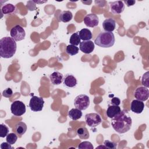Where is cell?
<instances>
[{"instance_id": "obj_11", "label": "cell", "mask_w": 149, "mask_h": 149, "mask_svg": "<svg viewBox=\"0 0 149 149\" xmlns=\"http://www.w3.org/2000/svg\"><path fill=\"white\" fill-rule=\"evenodd\" d=\"M110 9L113 14H120L123 12L125 9V5L121 1H116L109 2Z\"/></svg>"}, {"instance_id": "obj_12", "label": "cell", "mask_w": 149, "mask_h": 149, "mask_svg": "<svg viewBox=\"0 0 149 149\" xmlns=\"http://www.w3.org/2000/svg\"><path fill=\"white\" fill-rule=\"evenodd\" d=\"M80 49L84 54H90L94 49V43L90 40L83 41L80 43Z\"/></svg>"}, {"instance_id": "obj_16", "label": "cell", "mask_w": 149, "mask_h": 149, "mask_svg": "<svg viewBox=\"0 0 149 149\" xmlns=\"http://www.w3.org/2000/svg\"><path fill=\"white\" fill-rule=\"evenodd\" d=\"M63 84L68 87H74L77 84V79L72 74H67L63 77Z\"/></svg>"}, {"instance_id": "obj_26", "label": "cell", "mask_w": 149, "mask_h": 149, "mask_svg": "<svg viewBox=\"0 0 149 149\" xmlns=\"http://www.w3.org/2000/svg\"><path fill=\"white\" fill-rule=\"evenodd\" d=\"M6 141L10 144H14L17 140V136L16 133H10L6 136Z\"/></svg>"}, {"instance_id": "obj_3", "label": "cell", "mask_w": 149, "mask_h": 149, "mask_svg": "<svg viewBox=\"0 0 149 149\" xmlns=\"http://www.w3.org/2000/svg\"><path fill=\"white\" fill-rule=\"evenodd\" d=\"M115 41L114 34L112 32H100L94 40V43L102 48H109L113 45Z\"/></svg>"}, {"instance_id": "obj_4", "label": "cell", "mask_w": 149, "mask_h": 149, "mask_svg": "<svg viewBox=\"0 0 149 149\" xmlns=\"http://www.w3.org/2000/svg\"><path fill=\"white\" fill-rule=\"evenodd\" d=\"M74 105L76 108L81 111L86 109L90 105L89 97L85 94H80L77 95L74 98Z\"/></svg>"}, {"instance_id": "obj_2", "label": "cell", "mask_w": 149, "mask_h": 149, "mask_svg": "<svg viewBox=\"0 0 149 149\" xmlns=\"http://www.w3.org/2000/svg\"><path fill=\"white\" fill-rule=\"evenodd\" d=\"M17 45L12 37H4L0 40V56L3 58H12L16 53Z\"/></svg>"}, {"instance_id": "obj_6", "label": "cell", "mask_w": 149, "mask_h": 149, "mask_svg": "<svg viewBox=\"0 0 149 149\" xmlns=\"http://www.w3.org/2000/svg\"><path fill=\"white\" fill-rule=\"evenodd\" d=\"M85 121L88 126L95 127L101 123L102 119L99 114L97 113H90L85 115Z\"/></svg>"}, {"instance_id": "obj_7", "label": "cell", "mask_w": 149, "mask_h": 149, "mask_svg": "<svg viewBox=\"0 0 149 149\" xmlns=\"http://www.w3.org/2000/svg\"><path fill=\"white\" fill-rule=\"evenodd\" d=\"M10 111L15 116H22L26 112V105L22 101H15L10 105Z\"/></svg>"}, {"instance_id": "obj_31", "label": "cell", "mask_w": 149, "mask_h": 149, "mask_svg": "<svg viewBox=\"0 0 149 149\" xmlns=\"http://www.w3.org/2000/svg\"><path fill=\"white\" fill-rule=\"evenodd\" d=\"M13 95V91L10 88H7L2 92V95L6 98H9Z\"/></svg>"}, {"instance_id": "obj_29", "label": "cell", "mask_w": 149, "mask_h": 149, "mask_svg": "<svg viewBox=\"0 0 149 149\" xmlns=\"http://www.w3.org/2000/svg\"><path fill=\"white\" fill-rule=\"evenodd\" d=\"M148 74H149V72H146L141 79V83L144 86V87H146L147 88H148L149 87V77H148Z\"/></svg>"}, {"instance_id": "obj_24", "label": "cell", "mask_w": 149, "mask_h": 149, "mask_svg": "<svg viewBox=\"0 0 149 149\" xmlns=\"http://www.w3.org/2000/svg\"><path fill=\"white\" fill-rule=\"evenodd\" d=\"M80 38L79 34V32L72 34L69 39V42L71 45L77 46L80 43Z\"/></svg>"}, {"instance_id": "obj_17", "label": "cell", "mask_w": 149, "mask_h": 149, "mask_svg": "<svg viewBox=\"0 0 149 149\" xmlns=\"http://www.w3.org/2000/svg\"><path fill=\"white\" fill-rule=\"evenodd\" d=\"M121 111V109L119 106L108 105V107L107 110V116L109 118H112Z\"/></svg>"}, {"instance_id": "obj_28", "label": "cell", "mask_w": 149, "mask_h": 149, "mask_svg": "<svg viewBox=\"0 0 149 149\" xmlns=\"http://www.w3.org/2000/svg\"><path fill=\"white\" fill-rule=\"evenodd\" d=\"M78 148L80 149H93L94 147L90 142L83 141L79 144Z\"/></svg>"}, {"instance_id": "obj_15", "label": "cell", "mask_w": 149, "mask_h": 149, "mask_svg": "<svg viewBox=\"0 0 149 149\" xmlns=\"http://www.w3.org/2000/svg\"><path fill=\"white\" fill-rule=\"evenodd\" d=\"M49 79L53 84L59 85L62 83L63 76L59 72H54L49 75Z\"/></svg>"}, {"instance_id": "obj_32", "label": "cell", "mask_w": 149, "mask_h": 149, "mask_svg": "<svg viewBox=\"0 0 149 149\" xmlns=\"http://www.w3.org/2000/svg\"><path fill=\"white\" fill-rule=\"evenodd\" d=\"M110 104H111V105H112L119 106L120 105V100L118 97H113L111 100Z\"/></svg>"}, {"instance_id": "obj_1", "label": "cell", "mask_w": 149, "mask_h": 149, "mask_svg": "<svg viewBox=\"0 0 149 149\" xmlns=\"http://www.w3.org/2000/svg\"><path fill=\"white\" fill-rule=\"evenodd\" d=\"M111 119V125L113 129L119 133L128 132L132 126V118L126 109L121 111L119 113Z\"/></svg>"}, {"instance_id": "obj_13", "label": "cell", "mask_w": 149, "mask_h": 149, "mask_svg": "<svg viewBox=\"0 0 149 149\" xmlns=\"http://www.w3.org/2000/svg\"><path fill=\"white\" fill-rule=\"evenodd\" d=\"M144 108V104L143 101L134 100L132 101L130 105V109L136 113H141Z\"/></svg>"}, {"instance_id": "obj_21", "label": "cell", "mask_w": 149, "mask_h": 149, "mask_svg": "<svg viewBox=\"0 0 149 149\" xmlns=\"http://www.w3.org/2000/svg\"><path fill=\"white\" fill-rule=\"evenodd\" d=\"M69 117L72 120H76L82 116V112L77 108H72L68 112Z\"/></svg>"}, {"instance_id": "obj_22", "label": "cell", "mask_w": 149, "mask_h": 149, "mask_svg": "<svg viewBox=\"0 0 149 149\" xmlns=\"http://www.w3.org/2000/svg\"><path fill=\"white\" fill-rule=\"evenodd\" d=\"M77 134L81 139H87L89 138V132L88 129L85 127H81L77 129Z\"/></svg>"}, {"instance_id": "obj_23", "label": "cell", "mask_w": 149, "mask_h": 149, "mask_svg": "<svg viewBox=\"0 0 149 149\" xmlns=\"http://www.w3.org/2000/svg\"><path fill=\"white\" fill-rule=\"evenodd\" d=\"M15 9H16L15 6L13 5H12V3H8L3 5L2 7L1 12L3 14H5V15L11 14L15 12Z\"/></svg>"}, {"instance_id": "obj_10", "label": "cell", "mask_w": 149, "mask_h": 149, "mask_svg": "<svg viewBox=\"0 0 149 149\" xmlns=\"http://www.w3.org/2000/svg\"><path fill=\"white\" fill-rule=\"evenodd\" d=\"M84 23L87 27H94L98 26L99 23V19L95 14H87L84 18Z\"/></svg>"}, {"instance_id": "obj_14", "label": "cell", "mask_w": 149, "mask_h": 149, "mask_svg": "<svg viewBox=\"0 0 149 149\" xmlns=\"http://www.w3.org/2000/svg\"><path fill=\"white\" fill-rule=\"evenodd\" d=\"M116 27V22L112 18H108L105 19L102 23V27L105 31L112 32Z\"/></svg>"}, {"instance_id": "obj_5", "label": "cell", "mask_w": 149, "mask_h": 149, "mask_svg": "<svg viewBox=\"0 0 149 149\" xmlns=\"http://www.w3.org/2000/svg\"><path fill=\"white\" fill-rule=\"evenodd\" d=\"M44 104L43 98L37 96H33L29 102V107L30 109L34 112H38L42 111Z\"/></svg>"}, {"instance_id": "obj_34", "label": "cell", "mask_w": 149, "mask_h": 149, "mask_svg": "<svg viewBox=\"0 0 149 149\" xmlns=\"http://www.w3.org/2000/svg\"><path fill=\"white\" fill-rule=\"evenodd\" d=\"M124 2L126 3V5H127V6H128V7L134 5L136 3V1H134V0H125V1H124Z\"/></svg>"}, {"instance_id": "obj_8", "label": "cell", "mask_w": 149, "mask_h": 149, "mask_svg": "<svg viewBox=\"0 0 149 149\" xmlns=\"http://www.w3.org/2000/svg\"><path fill=\"white\" fill-rule=\"evenodd\" d=\"M10 34L11 37L16 41L23 40L26 36L24 29L19 24L15 26L11 29Z\"/></svg>"}, {"instance_id": "obj_9", "label": "cell", "mask_w": 149, "mask_h": 149, "mask_svg": "<svg viewBox=\"0 0 149 149\" xmlns=\"http://www.w3.org/2000/svg\"><path fill=\"white\" fill-rule=\"evenodd\" d=\"M134 96L138 100L141 101H146L149 97L148 89L146 87L140 86L135 90Z\"/></svg>"}, {"instance_id": "obj_25", "label": "cell", "mask_w": 149, "mask_h": 149, "mask_svg": "<svg viewBox=\"0 0 149 149\" xmlns=\"http://www.w3.org/2000/svg\"><path fill=\"white\" fill-rule=\"evenodd\" d=\"M79 48L73 45H68L66 48V52L70 55H74L79 52Z\"/></svg>"}, {"instance_id": "obj_20", "label": "cell", "mask_w": 149, "mask_h": 149, "mask_svg": "<svg viewBox=\"0 0 149 149\" xmlns=\"http://www.w3.org/2000/svg\"><path fill=\"white\" fill-rule=\"evenodd\" d=\"M80 38L83 41H88L92 38L93 35L91 31L87 29H83L79 32Z\"/></svg>"}, {"instance_id": "obj_30", "label": "cell", "mask_w": 149, "mask_h": 149, "mask_svg": "<svg viewBox=\"0 0 149 149\" xmlns=\"http://www.w3.org/2000/svg\"><path fill=\"white\" fill-rule=\"evenodd\" d=\"M104 145L107 148L109 149H115L116 148V143L113 141H111L109 140H105L104 143Z\"/></svg>"}, {"instance_id": "obj_33", "label": "cell", "mask_w": 149, "mask_h": 149, "mask_svg": "<svg viewBox=\"0 0 149 149\" xmlns=\"http://www.w3.org/2000/svg\"><path fill=\"white\" fill-rule=\"evenodd\" d=\"M1 149H12V147L11 144L6 142H3L1 144Z\"/></svg>"}, {"instance_id": "obj_19", "label": "cell", "mask_w": 149, "mask_h": 149, "mask_svg": "<svg viewBox=\"0 0 149 149\" xmlns=\"http://www.w3.org/2000/svg\"><path fill=\"white\" fill-rule=\"evenodd\" d=\"M73 17L72 13L70 10H64L60 13L58 16L59 21L67 23L72 20Z\"/></svg>"}, {"instance_id": "obj_27", "label": "cell", "mask_w": 149, "mask_h": 149, "mask_svg": "<svg viewBox=\"0 0 149 149\" xmlns=\"http://www.w3.org/2000/svg\"><path fill=\"white\" fill-rule=\"evenodd\" d=\"M9 133V129L8 127L4 124L0 125V137H6Z\"/></svg>"}, {"instance_id": "obj_18", "label": "cell", "mask_w": 149, "mask_h": 149, "mask_svg": "<svg viewBox=\"0 0 149 149\" xmlns=\"http://www.w3.org/2000/svg\"><path fill=\"white\" fill-rule=\"evenodd\" d=\"M27 130V125L23 122H19L17 123L15 127V132L17 136L21 137L23 135Z\"/></svg>"}]
</instances>
